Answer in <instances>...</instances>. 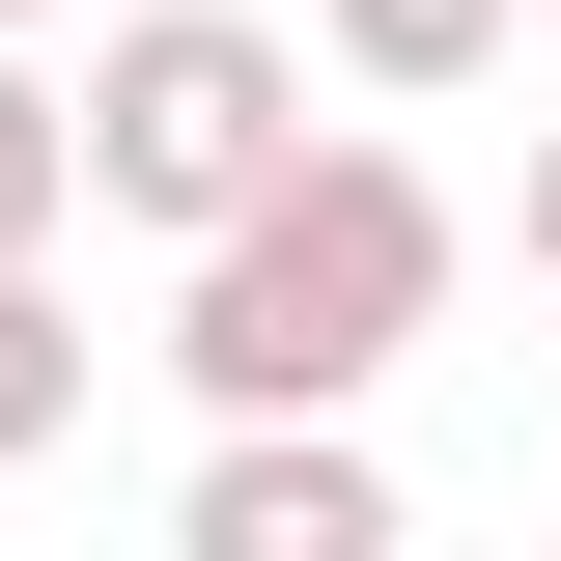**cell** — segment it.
I'll return each instance as SVG.
<instances>
[{"label":"cell","instance_id":"1","mask_svg":"<svg viewBox=\"0 0 561 561\" xmlns=\"http://www.w3.org/2000/svg\"><path fill=\"white\" fill-rule=\"evenodd\" d=\"M421 309H449V197H421L393 140H280L253 197L197 225V280H169V365H197L225 421H309V393H365Z\"/></svg>","mask_w":561,"mask_h":561},{"label":"cell","instance_id":"2","mask_svg":"<svg viewBox=\"0 0 561 561\" xmlns=\"http://www.w3.org/2000/svg\"><path fill=\"white\" fill-rule=\"evenodd\" d=\"M57 140H84V197H113V225H169V253H197L280 140H309V57H280L253 0H140L113 57L57 84Z\"/></svg>","mask_w":561,"mask_h":561},{"label":"cell","instance_id":"3","mask_svg":"<svg viewBox=\"0 0 561 561\" xmlns=\"http://www.w3.org/2000/svg\"><path fill=\"white\" fill-rule=\"evenodd\" d=\"M197 561H393V478L337 449V393H309V421H225V449H197Z\"/></svg>","mask_w":561,"mask_h":561},{"label":"cell","instance_id":"4","mask_svg":"<svg viewBox=\"0 0 561 561\" xmlns=\"http://www.w3.org/2000/svg\"><path fill=\"white\" fill-rule=\"evenodd\" d=\"M84 421V309H57V253H0V478Z\"/></svg>","mask_w":561,"mask_h":561},{"label":"cell","instance_id":"5","mask_svg":"<svg viewBox=\"0 0 561 561\" xmlns=\"http://www.w3.org/2000/svg\"><path fill=\"white\" fill-rule=\"evenodd\" d=\"M534 0H337V84H478Z\"/></svg>","mask_w":561,"mask_h":561},{"label":"cell","instance_id":"6","mask_svg":"<svg viewBox=\"0 0 561 561\" xmlns=\"http://www.w3.org/2000/svg\"><path fill=\"white\" fill-rule=\"evenodd\" d=\"M57 225H84V140H57V84L0 57V253H57Z\"/></svg>","mask_w":561,"mask_h":561},{"label":"cell","instance_id":"7","mask_svg":"<svg viewBox=\"0 0 561 561\" xmlns=\"http://www.w3.org/2000/svg\"><path fill=\"white\" fill-rule=\"evenodd\" d=\"M534 280H561V140H534Z\"/></svg>","mask_w":561,"mask_h":561},{"label":"cell","instance_id":"8","mask_svg":"<svg viewBox=\"0 0 561 561\" xmlns=\"http://www.w3.org/2000/svg\"><path fill=\"white\" fill-rule=\"evenodd\" d=\"M0 28H28V0H0Z\"/></svg>","mask_w":561,"mask_h":561},{"label":"cell","instance_id":"9","mask_svg":"<svg viewBox=\"0 0 561 561\" xmlns=\"http://www.w3.org/2000/svg\"><path fill=\"white\" fill-rule=\"evenodd\" d=\"M534 28H561V0H534Z\"/></svg>","mask_w":561,"mask_h":561}]
</instances>
